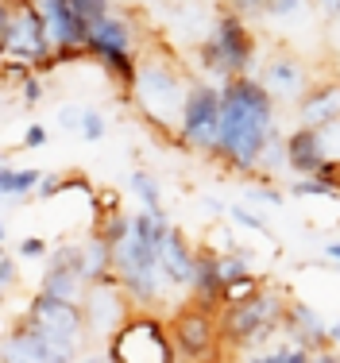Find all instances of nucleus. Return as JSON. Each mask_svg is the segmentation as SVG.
<instances>
[{
  "instance_id": "ddd939ff",
  "label": "nucleus",
  "mask_w": 340,
  "mask_h": 363,
  "mask_svg": "<svg viewBox=\"0 0 340 363\" xmlns=\"http://www.w3.org/2000/svg\"><path fill=\"white\" fill-rule=\"evenodd\" d=\"M213 333H216V325H213V309H205V306H190V309H182L178 317H174V348L182 352L186 359H202L205 352H209V344H213Z\"/></svg>"
},
{
  "instance_id": "f8f14e48",
  "label": "nucleus",
  "mask_w": 340,
  "mask_h": 363,
  "mask_svg": "<svg viewBox=\"0 0 340 363\" xmlns=\"http://www.w3.org/2000/svg\"><path fill=\"white\" fill-rule=\"evenodd\" d=\"M47 20L50 43L55 50H74V47H89V23L77 16V8L70 0H35Z\"/></svg>"
},
{
  "instance_id": "2eb2a0df",
  "label": "nucleus",
  "mask_w": 340,
  "mask_h": 363,
  "mask_svg": "<svg viewBox=\"0 0 340 363\" xmlns=\"http://www.w3.org/2000/svg\"><path fill=\"white\" fill-rule=\"evenodd\" d=\"M325 147H321V132L313 128H298L294 135H286V167L302 178H317L325 167Z\"/></svg>"
},
{
  "instance_id": "f03ea898",
  "label": "nucleus",
  "mask_w": 340,
  "mask_h": 363,
  "mask_svg": "<svg viewBox=\"0 0 340 363\" xmlns=\"http://www.w3.org/2000/svg\"><path fill=\"white\" fill-rule=\"evenodd\" d=\"M112 271H116L120 290L128 294V301L136 306H155L159 301V247L147 244L143 236H136L128 228V236L112 247Z\"/></svg>"
},
{
  "instance_id": "6e6552de",
  "label": "nucleus",
  "mask_w": 340,
  "mask_h": 363,
  "mask_svg": "<svg viewBox=\"0 0 340 363\" xmlns=\"http://www.w3.org/2000/svg\"><path fill=\"white\" fill-rule=\"evenodd\" d=\"M4 50H12V55H20V58H35V62H39V58H47L50 50H55L39 4H31V0L12 4L8 31H4Z\"/></svg>"
},
{
  "instance_id": "e433bc0d",
  "label": "nucleus",
  "mask_w": 340,
  "mask_h": 363,
  "mask_svg": "<svg viewBox=\"0 0 340 363\" xmlns=\"http://www.w3.org/2000/svg\"><path fill=\"white\" fill-rule=\"evenodd\" d=\"M325 255H329V263H333L336 271H340V244H329V247H325Z\"/></svg>"
},
{
  "instance_id": "72a5a7b5",
  "label": "nucleus",
  "mask_w": 340,
  "mask_h": 363,
  "mask_svg": "<svg viewBox=\"0 0 340 363\" xmlns=\"http://www.w3.org/2000/svg\"><path fill=\"white\" fill-rule=\"evenodd\" d=\"M8 16H12V4L0 0V47H4V31H8Z\"/></svg>"
},
{
  "instance_id": "c756f323",
  "label": "nucleus",
  "mask_w": 340,
  "mask_h": 363,
  "mask_svg": "<svg viewBox=\"0 0 340 363\" xmlns=\"http://www.w3.org/2000/svg\"><path fill=\"white\" fill-rule=\"evenodd\" d=\"M20 255H23V259H39V255H47V244H43L39 236H28V240L20 244Z\"/></svg>"
},
{
  "instance_id": "dca6fc26",
  "label": "nucleus",
  "mask_w": 340,
  "mask_h": 363,
  "mask_svg": "<svg viewBox=\"0 0 340 363\" xmlns=\"http://www.w3.org/2000/svg\"><path fill=\"white\" fill-rule=\"evenodd\" d=\"M286 333H294V340L298 344H317V348H333V344H329V325L321 321V313L317 309H309L306 301H290V306H286Z\"/></svg>"
},
{
  "instance_id": "473e14b6",
  "label": "nucleus",
  "mask_w": 340,
  "mask_h": 363,
  "mask_svg": "<svg viewBox=\"0 0 340 363\" xmlns=\"http://www.w3.org/2000/svg\"><path fill=\"white\" fill-rule=\"evenodd\" d=\"M43 143H47V128H39V124L28 128V135H23V147H43Z\"/></svg>"
},
{
  "instance_id": "20e7f679",
  "label": "nucleus",
  "mask_w": 340,
  "mask_h": 363,
  "mask_svg": "<svg viewBox=\"0 0 340 363\" xmlns=\"http://www.w3.org/2000/svg\"><path fill=\"white\" fill-rule=\"evenodd\" d=\"M174 336L155 317H128L116 336H109L112 363H174Z\"/></svg>"
},
{
  "instance_id": "5701e85b",
  "label": "nucleus",
  "mask_w": 340,
  "mask_h": 363,
  "mask_svg": "<svg viewBox=\"0 0 340 363\" xmlns=\"http://www.w3.org/2000/svg\"><path fill=\"white\" fill-rule=\"evenodd\" d=\"M216 274H221L224 290H229L232 282L248 279V274H251V267L243 263V255H216Z\"/></svg>"
},
{
  "instance_id": "a211bd4d",
  "label": "nucleus",
  "mask_w": 340,
  "mask_h": 363,
  "mask_svg": "<svg viewBox=\"0 0 340 363\" xmlns=\"http://www.w3.org/2000/svg\"><path fill=\"white\" fill-rule=\"evenodd\" d=\"M263 89L271 93V97H298L302 89H306V74H302V66L294 62V58H271L267 62V74H263Z\"/></svg>"
},
{
  "instance_id": "4be33fe9",
  "label": "nucleus",
  "mask_w": 340,
  "mask_h": 363,
  "mask_svg": "<svg viewBox=\"0 0 340 363\" xmlns=\"http://www.w3.org/2000/svg\"><path fill=\"white\" fill-rule=\"evenodd\" d=\"M132 189L139 197H143V209L147 213H155V217H167V213H163V194H159V182H155L151 174H147V170H136L132 174Z\"/></svg>"
},
{
  "instance_id": "4468645a",
  "label": "nucleus",
  "mask_w": 340,
  "mask_h": 363,
  "mask_svg": "<svg viewBox=\"0 0 340 363\" xmlns=\"http://www.w3.org/2000/svg\"><path fill=\"white\" fill-rule=\"evenodd\" d=\"M159 267H163V274H167V282L194 290L197 252L186 244V236H182L178 228H167V236H163V244H159Z\"/></svg>"
},
{
  "instance_id": "f704fd0d",
  "label": "nucleus",
  "mask_w": 340,
  "mask_h": 363,
  "mask_svg": "<svg viewBox=\"0 0 340 363\" xmlns=\"http://www.w3.org/2000/svg\"><path fill=\"white\" fill-rule=\"evenodd\" d=\"M39 93H43V85L35 82V77H28V82H23V97H28V101H39Z\"/></svg>"
},
{
  "instance_id": "b1692460",
  "label": "nucleus",
  "mask_w": 340,
  "mask_h": 363,
  "mask_svg": "<svg viewBox=\"0 0 340 363\" xmlns=\"http://www.w3.org/2000/svg\"><path fill=\"white\" fill-rule=\"evenodd\" d=\"M70 4L77 8V16H82L85 23H101V20H109V0H70Z\"/></svg>"
},
{
  "instance_id": "39448f33",
  "label": "nucleus",
  "mask_w": 340,
  "mask_h": 363,
  "mask_svg": "<svg viewBox=\"0 0 340 363\" xmlns=\"http://www.w3.org/2000/svg\"><path fill=\"white\" fill-rule=\"evenodd\" d=\"M136 93H139V105L151 112L163 128H170L174 120H182L186 97H190L182 77L163 62H147L143 70L136 74Z\"/></svg>"
},
{
  "instance_id": "423d86ee",
  "label": "nucleus",
  "mask_w": 340,
  "mask_h": 363,
  "mask_svg": "<svg viewBox=\"0 0 340 363\" xmlns=\"http://www.w3.org/2000/svg\"><path fill=\"white\" fill-rule=\"evenodd\" d=\"M202 55H205V66L213 74H236L243 77V66L251 62V35L243 28V20L236 12L221 16L213 23V35L202 43Z\"/></svg>"
},
{
  "instance_id": "f257e3e1",
  "label": "nucleus",
  "mask_w": 340,
  "mask_h": 363,
  "mask_svg": "<svg viewBox=\"0 0 340 363\" xmlns=\"http://www.w3.org/2000/svg\"><path fill=\"white\" fill-rule=\"evenodd\" d=\"M221 101H224V108H221V143H216V155H224L236 170H256L275 135V97L263 89V82L232 77L224 85Z\"/></svg>"
},
{
  "instance_id": "a878e982",
  "label": "nucleus",
  "mask_w": 340,
  "mask_h": 363,
  "mask_svg": "<svg viewBox=\"0 0 340 363\" xmlns=\"http://www.w3.org/2000/svg\"><path fill=\"white\" fill-rule=\"evenodd\" d=\"M302 8H306V0H267V12L278 20H294V16H302Z\"/></svg>"
},
{
  "instance_id": "37998d69",
  "label": "nucleus",
  "mask_w": 340,
  "mask_h": 363,
  "mask_svg": "<svg viewBox=\"0 0 340 363\" xmlns=\"http://www.w3.org/2000/svg\"><path fill=\"white\" fill-rule=\"evenodd\" d=\"M317 4H321V8H325V4H329V0H317Z\"/></svg>"
},
{
  "instance_id": "4c0bfd02",
  "label": "nucleus",
  "mask_w": 340,
  "mask_h": 363,
  "mask_svg": "<svg viewBox=\"0 0 340 363\" xmlns=\"http://www.w3.org/2000/svg\"><path fill=\"white\" fill-rule=\"evenodd\" d=\"M329 344H340V317L329 325Z\"/></svg>"
},
{
  "instance_id": "ea45409f",
  "label": "nucleus",
  "mask_w": 340,
  "mask_h": 363,
  "mask_svg": "<svg viewBox=\"0 0 340 363\" xmlns=\"http://www.w3.org/2000/svg\"><path fill=\"white\" fill-rule=\"evenodd\" d=\"M8 240V228H4V217H0V244Z\"/></svg>"
},
{
  "instance_id": "58836bf2",
  "label": "nucleus",
  "mask_w": 340,
  "mask_h": 363,
  "mask_svg": "<svg viewBox=\"0 0 340 363\" xmlns=\"http://www.w3.org/2000/svg\"><path fill=\"white\" fill-rule=\"evenodd\" d=\"M309 363H340V356H333V352H321V356H313Z\"/></svg>"
},
{
  "instance_id": "aec40b11",
  "label": "nucleus",
  "mask_w": 340,
  "mask_h": 363,
  "mask_svg": "<svg viewBox=\"0 0 340 363\" xmlns=\"http://www.w3.org/2000/svg\"><path fill=\"white\" fill-rule=\"evenodd\" d=\"M43 186V174L39 170H16V167H4L0 170V197H28L31 189Z\"/></svg>"
},
{
  "instance_id": "f3484780",
  "label": "nucleus",
  "mask_w": 340,
  "mask_h": 363,
  "mask_svg": "<svg viewBox=\"0 0 340 363\" xmlns=\"http://www.w3.org/2000/svg\"><path fill=\"white\" fill-rule=\"evenodd\" d=\"M298 116H302V128H313V132H321V128H329L333 120H340V85L313 89L309 97L302 101Z\"/></svg>"
},
{
  "instance_id": "a19ab883",
  "label": "nucleus",
  "mask_w": 340,
  "mask_h": 363,
  "mask_svg": "<svg viewBox=\"0 0 340 363\" xmlns=\"http://www.w3.org/2000/svg\"><path fill=\"white\" fill-rule=\"evenodd\" d=\"M82 363H104V359H97V356H89V359H82Z\"/></svg>"
},
{
  "instance_id": "79ce46f5",
  "label": "nucleus",
  "mask_w": 340,
  "mask_h": 363,
  "mask_svg": "<svg viewBox=\"0 0 340 363\" xmlns=\"http://www.w3.org/2000/svg\"><path fill=\"white\" fill-rule=\"evenodd\" d=\"M4 167H8V159H0V170H4Z\"/></svg>"
},
{
  "instance_id": "412c9836",
  "label": "nucleus",
  "mask_w": 340,
  "mask_h": 363,
  "mask_svg": "<svg viewBox=\"0 0 340 363\" xmlns=\"http://www.w3.org/2000/svg\"><path fill=\"white\" fill-rule=\"evenodd\" d=\"M309 348L306 344H298V340H290V344H278V348L271 352H259V356H251L248 363H309Z\"/></svg>"
},
{
  "instance_id": "6ab92c4d",
  "label": "nucleus",
  "mask_w": 340,
  "mask_h": 363,
  "mask_svg": "<svg viewBox=\"0 0 340 363\" xmlns=\"http://www.w3.org/2000/svg\"><path fill=\"white\" fill-rule=\"evenodd\" d=\"M0 363H47L28 321H20L12 333H8V340L0 344Z\"/></svg>"
},
{
  "instance_id": "2f4dec72",
  "label": "nucleus",
  "mask_w": 340,
  "mask_h": 363,
  "mask_svg": "<svg viewBox=\"0 0 340 363\" xmlns=\"http://www.w3.org/2000/svg\"><path fill=\"white\" fill-rule=\"evenodd\" d=\"M232 217H236L240 224H248V228H256V232H263V220L259 217H251L248 209H243V205H236V209H232Z\"/></svg>"
},
{
  "instance_id": "9b49d317",
  "label": "nucleus",
  "mask_w": 340,
  "mask_h": 363,
  "mask_svg": "<svg viewBox=\"0 0 340 363\" xmlns=\"http://www.w3.org/2000/svg\"><path fill=\"white\" fill-rule=\"evenodd\" d=\"M85 255L82 247H58L55 259H50L47 274H43V290L47 298L58 301H77L82 306V294H85Z\"/></svg>"
},
{
  "instance_id": "1a4fd4ad",
  "label": "nucleus",
  "mask_w": 340,
  "mask_h": 363,
  "mask_svg": "<svg viewBox=\"0 0 340 363\" xmlns=\"http://www.w3.org/2000/svg\"><path fill=\"white\" fill-rule=\"evenodd\" d=\"M28 321L35 328H43V333H55V336L82 344L89 317H85V309L77 301H58V298H47V294H35L28 301Z\"/></svg>"
},
{
  "instance_id": "bb28decb",
  "label": "nucleus",
  "mask_w": 340,
  "mask_h": 363,
  "mask_svg": "<svg viewBox=\"0 0 340 363\" xmlns=\"http://www.w3.org/2000/svg\"><path fill=\"white\" fill-rule=\"evenodd\" d=\"M82 135H85L89 143H97L101 135H104V120H101L93 108H85V112H82Z\"/></svg>"
},
{
  "instance_id": "7c9ffc66",
  "label": "nucleus",
  "mask_w": 340,
  "mask_h": 363,
  "mask_svg": "<svg viewBox=\"0 0 340 363\" xmlns=\"http://www.w3.org/2000/svg\"><path fill=\"white\" fill-rule=\"evenodd\" d=\"M232 8H236V12H243V16H263L267 12V0H232Z\"/></svg>"
},
{
  "instance_id": "7ed1b4c3",
  "label": "nucleus",
  "mask_w": 340,
  "mask_h": 363,
  "mask_svg": "<svg viewBox=\"0 0 340 363\" xmlns=\"http://www.w3.org/2000/svg\"><path fill=\"white\" fill-rule=\"evenodd\" d=\"M286 306H290V301L278 290L259 286L251 298H243L236 306L224 309L221 333L229 336L232 344H259V340H267L275 328L286 325Z\"/></svg>"
},
{
  "instance_id": "cd10ccee",
  "label": "nucleus",
  "mask_w": 340,
  "mask_h": 363,
  "mask_svg": "<svg viewBox=\"0 0 340 363\" xmlns=\"http://www.w3.org/2000/svg\"><path fill=\"white\" fill-rule=\"evenodd\" d=\"M321 182H325L329 189H333V197H340V162H325L321 167V174H317Z\"/></svg>"
},
{
  "instance_id": "393cba45",
  "label": "nucleus",
  "mask_w": 340,
  "mask_h": 363,
  "mask_svg": "<svg viewBox=\"0 0 340 363\" xmlns=\"http://www.w3.org/2000/svg\"><path fill=\"white\" fill-rule=\"evenodd\" d=\"M321 147H325L329 162H340V120H333L329 128H321Z\"/></svg>"
},
{
  "instance_id": "0eeeda50",
  "label": "nucleus",
  "mask_w": 340,
  "mask_h": 363,
  "mask_svg": "<svg viewBox=\"0 0 340 363\" xmlns=\"http://www.w3.org/2000/svg\"><path fill=\"white\" fill-rule=\"evenodd\" d=\"M221 93L209 89V85H197L186 97V112H182V140H186L194 151H216L221 143Z\"/></svg>"
},
{
  "instance_id": "c85d7f7f",
  "label": "nucleus",
  "mask_w": 340,
  "mask_h": 363,
  "mask_svg": "<svg viewBox=\"0 0 340 363\" xmlns=\"http://www.w3.org/2000/svg\"><path fill=\"white\" fill-rule=\"evenodd\" d=\"M8 286H16V259L0 255V290H8Z\"/></svg>"
},
{
  "instance_id": "c9c22d12",
  "label": "nucleus",
  "mask_w": 340,
  "mask_h": 363,
  "mask_svg": "<svg viewBox=\"0 0 340 363\" xmlns=\"http://www.w3.org/2000/svg\"><path fill=\"white\" fill-rule=\"evenodd\" d=\"M58 189H62V178H43V194H58Z\"/></svg>"
},
{
  "instance_id": "9d476101",
  "label": "nucleus",
  "mask_w": 340,
  "mask_h": 363,
  "mask_svg": "<svg viewBox=\"0 0 340 363\" xmlns=\"http://www.w3.org/2000/svg\"><path fill=\"white\" fill-rule=\"evenodd\" d=\"M89 50L101 58L104 66H109L116 77H124V82H136V62H132V35H128V28L120 20H101L89 28Z\"/></svg>"
}]
</instances>
